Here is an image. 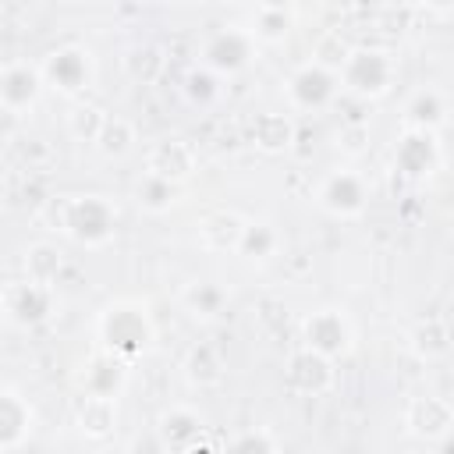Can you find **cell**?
<instances>
[{
  "mask_svg": "<svg viewBox=\"0 0 454 454\" xmlns=\"http://www.w3.org/2000/svg\"><path fill=\"white\" fill-rule=\"evenodd\" d=\"M39 216L85 248H103L117 234V209L103 195H53Z\"/></svg>",
  "mask_w": 454,
  "mask_h": 454,
  "instance_id": "cell-1",
  "label": "cell"
},
{
  "mask_svg": "<svg viewBox=\"0 0 454 454\" xmlns=\"http://www.w3.org/2000/svg\"><path fill=\"white\" fill-rule=\"evenodd\" d=\"M96 333H99V348L135 362L138 355H145L153 348V319L145 312V305L138 301H114L99 312V323H96Z\"/></svg>",
  "mask_w": 454,
  "mask_h": 454,
  "instance_id": "cell-2",
  "label": "cell"
},
{
  "mask_svg": "<svg viewBox=\"0 0 454 454\" xmlns=\"http://www.w3.org/2000/svg\"><path fill=\"white\" fill-rule=\"evenodd\" d=\"M39 71H43L46 89H53L60 96H82V92H89V85L96 78V60L85 46L67 43V46L50 50L39 60Z\"/></svg>",
  "mask_w": 454,
  "mask_h": 454,
  "instance_id": "cell-3",
  "label": "cell"
},
{
  "mask_svg": "<svg viewBox=\"0 0 454 454\" xmlns=\"http://www.w3.org/2000/svg\"><path fill=\"white\" fill-rule=\"evenodd\" d=\"M0 309H4V319L18 330H32V326H43L53 312H57V294L50 284H39V280H7L4 284V294H0Z\"/></svg>",
  "mask_w": 454,
  "mask_h": 454,
  "instance_id": "cell-4",
  "label": "cell"
},
{
  "mask_svg": "<svg viewBox=\"0 0 454 454\" xmlns=\"http://www.w3.org/2000/svg\"><path fill=\"white\" fill-rule=\"evenodd\" d=\"M340 85L358 99H376L390 92L394 82V57L383 50H351L344 67L337 71Z\"/></svg>",
  "mask_w": 454,
  "mask_h": 454,
  "instance_id": "cell-5",
  "label": "cell"
},
{
  "mask_svg": "<svg viewBox=\"0 0 454 454\" xmlns=\"http://www.w3.org/2000/svg\"><path fill=\"white\" fill-rule=\"evenodd\" d=\"M43 89H46V82H43L39 64H28L21 57L4 60V67H0V106H4L7 117H25L39 103Z\"/></svg>",
  "mask_w": 454,
  "mask_h": 454,
  "instance_id": "cell-6",
  "label": "cell"
},
{
  "mask_svg": "<svg viewBox=\"0 0 454 454\" xmlns=\"http://www.w3.org/2000/svg\"><path fill=\"white\" fill-rule=\"evenodd\" d=\"M333 358H326L323 351L316 348H298L291 358H287V369H284V383L301 394V397H323L333 390Z\"/></svg>",
  "mask_w": 454,
  "mask_h": 454,
  "instance_id": "cell-7",
  "label": "cell"
},
{
  "mask_svg": "<svg viewBox=\"0 0 454 454\" xmlns=\"http://www.w3.org/2000/svg\"><path fill=\"white\" fill-rule=\"evenodd\" d=\"M316 202H319L330 216L351 220V216H362V213H365L369 188H365L362 174H355V170H333V174L319 184Z\"/></svg>",
  "mask_w": 454,
  "mask_h": 454,
  "instance_id": "cell-8",
  "label": "cell"
},
{
  "mask_svg": "<svg viewBox=\"0 0 454 454\" xmlns=\"http://www.w3.org/2000/svg\"><path fill=\"white\" fill-rule=\"evenodd\" d=\"M71 422H74L78 436H85V440H92V443H106V440L117 433V397L82 390V394L74 397Z\"/></svg>",
  "mask_w": 454,
  "mask_h": 454,
  "instance_id": "cell-9",
  "label": "cell"
},
{
  "mask_svg": "<svg viewBox=\"0 0 454 454\" xmlns=\"http://www.w3.org/2000/svg\"><path fill=\"white\" fill-rule=\"evenodd\" d=\"M32 433H35V408L14 383H7L0 390V454L21 450Z\"/></svg>",
  "mask_w": 454,
  "mask_h": 454,
  "instance_id": "cell-10",
  "label": "cell"
},
{
  "mask_svg": "<svg viewBox=\"0 0 454 454\" xmlns=\"http://www.w3.org/2000/svg\"><path fill=\"white\" fill-rule=\"evenodd\" d=\"M404 429L415 440L440 443V440H447L454 433V408L443 397H436V394L411 397L408 408H404Z\"/></svg>",
  "mask_w": 454,
  "mask_h": 454,
  "instance_id": "cell-11",
  "label": "cell"
},
{
  "mask_svg": "<svg viewBox=\"0 0 454 454\" xmlns=\"http://www.w3.org/2000/svg\"><path fill=\"white\" fill-rule=\"evenodd\" d=\"M301 337H305L309 348L323 351L326 358L348 355V351H351V340H355L351 323H348V316H344L340 309H319V312H312V316L301 323Z\"/></svg>",
  "mask_w": 454,
  "mask_h": 454,
  "instance_id": "cell-12",
  "label": "cell"
},
{
  "mask_svg": "<svg viewBox=\"0 0 454 454\" xmlns=\"http://www.w3.org/2000/svg\"><path fill=\"white\" fill-rule=\"evenodd\" d=\"M440 163V145L436 135L426 128H408L394 149V167L408 177V181H426Z\"/></svg>",
  "mask_w": 454,
  "mask_h": 454,
  "instance_id": "cell-13",
  "label": "cell"
},
{
  "mask_svg": "<svg viewBox=\"0 0 454 454\" xmlns=\"http://www.w3.org/2000/svg\"><path fill=\"white\" fill-rule=\"evenodd\" d=\"M202 433L206 422L188 404H170L156 419V440L163 443V450H195L202 443Z\"/></svg>",
  "mask_w": 454,
  "mask_h": 454,
  "instance_id": "cell-14",
  "label": "cell"
},
{
  "mask_svg": "<svg viewBox=\"0 0 454 454\" xmlns=\"http://www.w3.org/2000/svg\"><path fill=\"white\" fill-rule=\"evenodd\" d=\"M287 96L294 106L301 110H316V106H326L333 96H337V71L323 67V64H305L291 82H287Z\"/></svg>",
  "mask_w": 454,
  "mask_h": 454,
  "instance_id": "cell-15",
  "label": "cell"
},
{
  "mask_svg": "<svg viewBox=\"0 0 454 454\" xmlns=\"http://www.w3.org/2000/svg\"><path fill=\"white\" fill-rule=\"evenodd\" d=\"M145 170L181 184V181H188V177L199 170V156H195V149H192L184 138H163V142H156V145L149 149Z\"/></svg>",
  "mask_w": 454,
  "mask_h": 454,
  "instance_id": "cell-16",
  "label": "cell"
},
{
  "mask_svg": "<svg viewBox=\"0 0 454 454\" xmlns=\"http://www.w3.org/2000/svg\"><path fill=\"white\" fill-rule=\"evenodd\" d=\"M202 60H206V67L216 71V74H234V71H241V67L252 60V35H245V32H238V28H223V32H216V35L206 43Z\"/></svg>",
  "mask_w": 454,
  "mask_h": 454,
  "instance_id": "cell-17",
  "label": "cell"
},
{
  "mask_svg": "<svg viewBox=\"0 0 454 454\" xmlns=\"http://www.w3.org/2000/svg\"><path fill=\"white\" fill-rule=\"evenodd\" d=\"M128 369L131 362L99 348L85 365H82V390H92V394H110V397H121L124 383H128Z\"/></svg>",
  "mask_w": 454,
  "mask_h": 454,
  "instance_id": "cell-18",
  "label": "cell"
},
{
  "mask_svg": "<svg viewBox=\"0 0 454 454\" xmlns=\"http://www.w3.org/2000/svg\"><path fill=\"white\" fill-rule=\"evenodd\" d=\"M245 227H248V220L238 209H213L199 223V241L209 252H238Z\"/></svg>",
  "mask_w": 454,
  "mask_h": 454,
  "instance_id": "cell-19",
  "label": "cell"
},
{
  "mask_svg": "<svg viewBox=\"0 0 454 454\" xmlns=\"http://www.w3.org/2000/svg\"><path fill=\"white\" fill-rule=\"evenodd\" d=\"M252 142L262 153H284L294 142V121L287 114H255V121H252Z\"/></svg>",
  "mask_w": 454,
  "mask_h": 454,
  "instance_id": "cell-20",
  "label": "cell"
},
{
  "mask_svg": "<svg viewBox=\"0 0 454 454\" xmlns=\"http://www.w3.org/2000/svg\"><path fill=\"white\" fill-rule=\"evenodd\" d=\"M184 376H188V383H195V387H216V383L223 380V358H220V351H216L213 344L199 340V344L184 355Z\"/></svg>",
  "mask_w": 454,
  "mask_h": 454,
  "instance_id": "cell-21",
  "label": "cell"
},
{
  "mask_svg": "<svg viewBox=\"0 0 454 454\" xmlns=\"http://www.w3.org/2000/svg\"><path fill=\"white\" fill-rule=\"evenodd\" d=\"M181 301L195 319H216L223 312V305H227V291L220 284H213V280H195V284L184 287Z\"/></svg>",
  "mask_w": 454,
  "mask_h": 454,
  "instance_id": "cell-22",
  "label": "cell"
},
{
  "mask_svg": "<svg viewBox=\"0 0 454 454\" xmlns=\"http://www.w3.org/2000/svg\"><path fill=\"white\" fill-rule=\"evenodd\" d=\"M60 270H64V259H60V252L53 245H46V241L28 245V252L21 259V273L28 280H39V284H50L53 287L57 277H60Z\"/></svg>",
  "mask_w": 454,
  "mask_h": 454,
  "instance_id": "cell-23",
  "label": "cell"
},
{
  "mask_svg": "<svg viewBox=\"0 0 454 454\" xmlns=\"http://www.w3.org/2000/svg\"><path fill=\"white\" fill-rule=\"evenodd\" d=\"M167 67V57L160 46L153 43H142V46H131L128 57H124V71L131 82H142V85H153Z\"/></svg>",
  "mask_w": 454,
  "mask_h": 454,
  "instance_id": "cell-24",
  "label": "cell"
},
{
  "mask_svg": "<svg viewBox=\"0 0 454 454\" xmlns=\"http://www.w3.org/2000/svg\"><path fill=\"white\" fill-rule=\"evenodd\" d=\"M106 117H110V114L99 110L96 103H74L71 114H67V135H71L74 142H82V145H96V138H99Z\"/></svg>",
  "mask_w": 454,
  "mask_h": 454,
  "instance_id": "cell-25",
  "label": "cell"
},
{
  "mask_svg": "<svg viewBox=\"0 0 454 454\" xmlns=\"http://www.w3.org/2000/svg\"><path fill=\"white\" fill-rule=\"evenodd\" d=\"M135 199H138V206L145 213H167L177 202V181H167V177L145 170V177L135 188Z\"/></svg>",
  "mask_w": 454,
  "mask_h": 454,
  "instance_id": "cell-26",
  "label": "cell"
},
{
  "mask_svg": "<svg viewBox=\"0 0 454 454\" xmlns=\"http://www.w3.org/2000/svg\"><path fill=\"white\" fill-rule=\"evenodd\" d=\"M11 156H14V163H18L28 177L50 170L53 160H57V153H53V145H50L46 138H18V142H11Z\"/></svg>",
  "mask_w": 454,
  "mask_h": 454,
  "instance_id": "cell-27",
  "label": "cell"
},
{
  "mask_svg": "<svg viewBox=\"0 0 454 454\" xmlns=\"http://www.w3.org/2000/svg\"><path fill=\"white\" fill-rule=\"evenodd\" d=\"M443 99L433 92V89H426V92H415V99L408 103V110H404V124L408 128H426V131H433L436 124H443Z\"/></svg>",
  "mask_w": 454,
  "mask_h": 454,
  "instance_id": "cell-28",
  "label": "cell"
},
{
  "mask_svg": "<svg viewBox=\"0 0 454 454\" xmlns=\"http://www.w3.org/2000/svg\"><path fill=\"white\" fill-rule=\"evenodd\" d=\"M411 348L422 355V358H440L450 351V330L443 319H426L415 326L411 333Z\"/></svg>",
  "mask_w": 454,
  "mask_h": 454,
  "instance_id": "cell-29",
  "label": "cell"
},
{
  "mask_svg": "<svg viewBox=\"0 0 454 454\" xmlns=\"http://www.w3.org/2000/svg\"><path fill=\"white\" fill-rule=\"evenodd\" d=\"M131 142H135L131 121H124V117H106V124H103V131H99V138H96V149H99L106 160H117V156H124V153L131 149Z\"/></svg>",
  "mask_w": 454,
  "mask_h": 454,
  "instance_id": "cell-30",
  "label": "cell"
},
{
  "mask_svg": "<svg viewBox=\"0 0 454 454\" xmlns=\"http://www.w3.org/2000/svg\"><path fill=\"white\" fill-rule=\"evenodd\" d=\"M277 252V231L262 220H248L245 234H241V245H238V255L245 259H270Z\"/></svg>",
  "mask_w": 454,
  "mask_h": 454,
  "instance_id": "cell-31",
  "label": "cell"
},
{
  "mask_svg": "<svg viewBox=\"0 0 454 454\" xmlns=\"http://www.w3.org/2000/svg\"><path fill=\"white\" fill-rule=\"evenodd\" d=\"M291 25H294L291 11H280V7H259V11H255V21H252V35L262 39V43H280V39H287Z\"/></svg>",
  "mask_w": 454,
  "mask_h": 454,
  "instance_id": "cell-32",
  "label": "cell"
},
{
  "mask_svg": "<svg viewBox=\"0 0 454 454\" xmlns=\"http://www.w3.org/2000/svg\"><path fill=\"white\" fill-rule=\"evenodd\" d=\"M348 43L337 35V32H326L319 43H316V64H323V67H330V71H340L344 67V60H348Z\"/></svg>",
  "mask_w": 454,
  "mask_h": 454,
  "instance_id": "cell-33",
  "label": "cell"
},
{
  "mask_svg": "<svg viewBox=\"0 0 454 454\" xmlns=\"http://www.w3.org/2000/svg\"><path fill=\"white\" fill-rule=\"evenodd\" d=\"M227 447H231V450H277V447H280V440H277L266 426H255V429L238 433Z\"/></svg>",
  "mask_w": 454,
  "mask_h": 454,
  "instance_id": "cell-34",
  "label": "cell"
},
{
  "mask_svg": "<svg viewBox=\"0 0 454 454\" xmlns=\"http://www.w3.org/2000/svg\"><path fill=\"white\" fill-rule=\"evenodd\" d=\"M184 92H188V99L192 103H213L216 96H220V89H216V78H213V71L206 67V71H192L188 74V85H184Z\"/></svg>",
  "mask_w": 454,
  "mask_h": 454,
  "instance_id": "cell-35",
  "label": "cell"
},
{
  "mask_svg": "<svg viewBox=\"0 0 454 454\" xmlns=\"http://www.w3.org/2000/svg\"><path fill=\"white\" fill-rule=\"evenodd\" d=\"M259 7H280V11H291L294 0H259Z\"/></svg>",
  "mask_w": 454,
  "mask_h": 454,
  "instance_id": "cell-36",
  "label": "cell"
},
{
  "mask_svg": "<svg viewBox=\"0 0 454 454\" xmlns=\"http://www.w3.org/2000/svg\"><path fill=\"white\" fill-rule=\"evenodd\" d=\"M429 7H440V11H447V7H454V0H426Z\"/></svg>",
  "mask_w": 454,
  "mask_h": 454,
  "instance_id": "cell-37",
  "label": "cell"
},
{
  "mask_svg": "<svg viewBox=\"0 0 454 454\" xmlns=\"http://www.w3.org/2000/svg\"><path fill=\"white\" fill-rule=\"evenodd\" d=\"M149 4H163V0H149Z\"/></svg>",
  "mask_w": 454,
  "mask_h": 454,
  "instance_id": "cell-38",
  "label": "cell"
}]
</instances>
